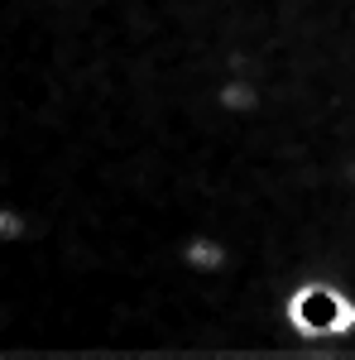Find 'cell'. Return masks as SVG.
Segmentation results:
<instances>
[{
    "label": "cell",
    "instance_id": "cell-1",
    "mask_svg": "<svg viewBox=\"0 0 355 360\" xmlns=\"http://www.w3.org/2000/svg\"><path fill=\"white\" fill-rule=\"evenodd\" d=\"M288 317H293L307 336H331V332H346L355 322V303H346L327 283H312V288H298V293H293Z\"/></svg>",
    "mask_w": 355,
    "mask_h": 360
}]
</instances>
